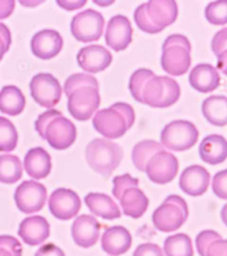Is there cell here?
I'll list each match as a JSON object with an SVG mask.
<instances>
[{"instance_id": "cell-22", "label": "cell", "mask_w": 227, "mask_h": 256, "mask_svg": "<svg viewBox=\"0 0 227 256\" xmlns=\"http://www.w3.org/2000/svg\"><path fill=\"white\" fill-rule=\"evenodd\" d=\"M188 80L194 89L207 94L220 86L221 78L212 64H200L192 68Z\"/></svg>"}, {"instance_id": "cell-45", "label": "cell", "mask_w": 227, "mask_h": 256, "mask_svg": "<svg viewBox=\"0 0 227 256\" xmlns=\"http://www.w3.org/2000/svg\"><path fill=\"white\" fill-rule=\"evenodd\" d=\"M56 3L60 8L66 9L68 11H74L76 9L83 8L87 3L86 0H57Z\"/></svg>"}, {"instance_id": "cell-40", "label": "cell", "mask_w": 227, "mask_h": 256, "mask_svg": "<svg viewBox=\"0 0 227 256\" xmlns=\"http://www.w3.org/2000/svg\"><path fill=\"white\" fill-rule=\"evenodd\" d=\"M12 43L11 32L5 24L0 22V60L7 52Z\"/></svg>"}, {"instance_id": "cell-17", "label": "cell", "mask_w": 227, "mask_h": 256, "mask_svg": "<svg viewBox=\"0 0 227 256\" xmlns=\"http://www.w3.org/2000/svg\"><path fill=\"white\" fill-rule=\"evenodd\" d=\"M76 60L80 68L84 72L98 73L108 68L113 60V56L103 46L90 44L80 49Z\"/></svg>"}, {"instance_id": "cell-21", "label": "cell", "mask_w": 227, "mask_h": 256, "mask_svg": "<svg viewBox=\"0 0 227 256\" xmlns=\"http://www.w3.org/2000/svg\"><path fill=\"white\" fill-rule=\"evenodd\" d=\"M132 244V235L123 226L106 228L101 238L102 250L109 256H122L129 251Z\"/></svg>"}, {"instance_id": "cell-26", "label": "cell", "mask_w": 227, "mask_h": 256, "mask_svg": "<svg viewBox=\"0 0 227 256\" xmlns=\"http://www.w3.org/2000/svg\"><path fill=\"white\" fill-rule=\"evenodd\" d=\"M118 200L124 214L133 219H139L143 216L149 204L148 196L137 186L126 188Z\"/></svg>"}, {"instance_id": "cell-23", "label": "cell", "mask_w": 227, "mask_h": 256, "mask_svg": "<svg viewBox=\"0 0 227 256\" xmlns=\"http://www.w3.org/2000/svg\"><path fill=\"white\" fill-rule=\"evenodd\" d=\"M24 168L28 176L36 180H41L50 174L52 170V158L44 148H32L24 158Z\"/></svg>"}, {"instance_id": "cell-48", "label": "cell", "mask_w": 227, "mask_h": 256, "mask_svg": "<svg viewBox=\"0 0 227 256\" xmlns=\"http://www.w3.org/2000/svg\"><path fill=\"white\" fill-rule=\"evenodd\" d=\"M221 218L224 224L227 227V204H225L221 210Z\"/></svg>"}, {"instance_id": "cell-46", "label": "cell", "mask_w": 227, "mask_h": 256, "mask_svg": "<svg viewBox=\"0 0 227 256\" xmlns=\"http://www.w3.org/2000/svg\"><path fill=\"white\" fill-rule=\"evenodd\" d=\"M218 68L227 76V50L218 56Z\"/></svg>"}, {"instance_id": "cell-38", "label": "cell", "mask_w": 227, "mask_h": 256, "mask_svg": "<svg viewBox=\"0 0 227 256\" xmlns=\"http://www.w3.org/2000/svg\"><path fill=\"white\" fill-rule=\"evenodd\" d=\"M212 190L218 198L227 200V169L217 172L214 176Z\"/></svg>"}, {"instance_id": "cell-29", "label": "cell", "mask_w": 227, "mask_h": 256, "mask_svg": "<svg viewBox=\"0 0 227 256\" xmlns=\"http://www.w3.org/2000/svg\"><path fill=\"white\" fill-rule=\"evenodd\" d=\"M164 150V146L155 140H143L136 144L132 152V158L135 168L145 172L148 161L151 160L156 153Z\"/></svg>"}, {"instance_id": "cell-49", "label": "cell", "mask_w": 227, "mask_h": 256, "mask_svg": "<svg viewBox=\"0 0 227 256\" xmlns=\"http://www.w3.org/2000/svg\"><path fill=\"white\" fill-rule=\"evenodd\" d=\"M93 3L99 4L100 6H107L109 4H113L114 1H102V0H93Z\"/></svg>"}, {"instance_id": "cell-13", "label": "cell", "mask_w": 227, "mask_h": 256, "mask_svg": "<svg viewBox=\"0 0 227 256\" xmlns=\"http://www.w3.org/2000/svg\"><path fill=\"white\" fill-rule=\"evenodd\" d=\"M145 172L149 180L155 184H169L178 174L179 161L171 152L162 150L148 161Z\"/></svg>"}, {"instance_id": "cell-8", "label": "cell", "mask_w": 227, "mask_h": 256, "mask_svg": "<svg viewBox=\"0 0 227 256\" xmlns=\"http://www.w3.org/2000/svg\"><path fill=\"white\" fill-rule=\"evenodd\" d=\"M188 214L189 211L186 200L178 195H171L156 208L152 220L158 230L169 233L181 228L188 220Z\"/></svg>"}, {"instance_id": "cell-37", "label": "cell", "mask_w": 227, "mask_h": 256, "mask_svg": "<svg viewBox=\"0 0 227 256\" xmlns=\"http://www.w3.org/2000/svg\"><path fill=\"white\" fill-rule=\"evenodd\" d=\"M220 238H222V236L215 230H207L200 232L198 236H196V248L200 256H206V251L209 246L212 244L213 241L220 240Z\"/></svg>"}, {"instance_id": "cell-42", "label": "cell", "mask_w": 227, "mask_h": 256, "mask_svg": "<svg viewBox=\"0 0 227 256\" xmlns=\"http://www.w3.org/2000/svg\"><path fill=\"white\" fill-rule=\"evenodd\" d=\"M206 256H227V240H217L209 246Z\"/></svg>"}, {"instance_id": "cell-25", "label": "cell", "mask_w": 227, "mask_h": 256, "mask_svg": "<svg viewBox=\"0 0 227 256\" xmlns=\"http://www.w3.org/2000/svg\"><path fill=\"white\" fill-rule=\"evenodd\" d=\"M84 202L92 214L104 220H115L122 216L116 202L103 193H89L84 198Z\"/></svg>"}, {"instance_id": "cell-32", "label": "cell", "mask_w": 227, "mask_h": 256, "mask_svg": "<svg viewBox=\"0 0 227 256\" xmlns=\"http://www.w3.org/2000/svg\"><path fill=\"white\" fill-rule=\"evenodd\" d=\"M18 132L14 124L4 116H0V152H12L17 146Z\"/></svg>"}, {"instance_id": "cell-1", "label": "cell", "mask_w": 227, "mask_h": 256, "mask_svg": "<svg viewBox=\"0 0 227 256\" xmlns=\"http://www.w3.org/2000/svg\"><path fill=\"white\" fill-rule=\"evenodd\" d=\"M64 92L68 99V112L79 121L90 120L100 107V86L92 75L72 74L65 81Z\"/></svg>"}, {"instance_id": "cell-11", "label": "cell", "mask_w": 227, "mask_h": 256, "mask_svg": "<svg viewBox=\"0 0 227 256\" xmlns=\"http://www.w3.org/2000/svg\"><path fill=\"white\" fill-rule=\"evenodd\" d=\"M29 89L33 99L44 108L54 107L59 104L62 94L59 80L50 73H38L33 76Z\"/></svg>"}, {"instance_id": "cell-14", "label": "cell", "mask_w": 227, "mask_h": 256, "mask_svg": "<svg viewBox=\"0 0 227 256\" xmlns=\"http://www.w3.org/2000/svg\"><path fill=\"white\" fill-rule=\"evenodd\" d=\"M49 210L57 219L68 220L78 214L81 200L76 192L69 188H57L49 198Z\"/></svg>"}, {"instance_id": "cell-16", "label": "cell", "mask_w": 227, "mask_h": 256, "mask_svg": "<svg viewBox=\"0 0 227 256\" xmlns=\"http://www.w3.org/2000/svg\"><path fill=\"white\" fill-rule=\"evenodd\" d=\"M33 54L43 60H50L55 57L63 48V38L55 30L44 28L36 32L31 40Z\"/></svg>"}, {"instance_id": "cell-5", "label": "cell", "mask_w": 227, "mask_h": 256, "mask_svg": "<svg viewBox=\"0 0 227 256\" xmlns=\"http://www.w3.org/2000/svg\"><path fill=\"white\" fill-rule=\"evenodd\" d=\"M85 158L94 172L108 178L123 161L124 150L111 140L97 138L87 144Z\"/></svg>"}, {"instance_id": "cell-28", "label": "cell", "mask_w": 227, "mask_h": 256, "mask_svg": "<svg viewBox=\"0 0 227 256\" xmlns=\"http://www.w3.org/2000/svg\"><path fill=\"white\" fill-rule=\"evenodd\" d=\"M26 99L15 86H5L0 92V112L9 116H18L23 112Z\"/></svg>"}, {"instance_id": "cell-30", "label": "cell", "mask_w": 227, "mask_h": 256, "mask_svg": "<svg viewBox=\"0 0 227 256\" xmlns=\"http://www.w3.org/2000/svg\"><path fill=\"white\" fill-rule=\"evenodd\" d=\"M23 174L20 158L14 155L0 156V182L13 184L20 180Z\"/></svg>"}, {"instance_id": "cell-7", "label": "cell", "mask_w": 227, "mask_h": 256, "mask_svg": "<svg viewBox=\"0 0 227 256\" xmlns=\"http://www.w3.org/2000/svg\"><path fill=\"white\" fill-rule=\"evenodd\" d=\"M180 84L167 76H152L145 84L142 92V104L153 108H168L180 99Z\"/></svg>"}, {"instance_id": "cell-39", "label": "cell", "mask_w": 227, "mask_h": 256, "mask_svg": "<svg viewBox=\"0 0 227 256\" xmlns=\"http://www.w3.org/2000/svg\"><path fill=\"white\" fill-rule=\"evenodd\" d=\"M212 49L216 56L227 50V27L217 32L212 40Z\"/></svg>"}, {"instance_id": "cell-2", "label": "cell", "mask_w": 227, "mask_h": 256, "mask_svg": "<svg viewBox=\"0 0 227 256\" xmlns=\"http://www.w3.org/2000/svg\"><path fill=\"white\" fill-rule=\"evenodd\" d=\"M35 128L40 137L57 150L69 148L76 139V126L56 110H49L39 115Z\"/></svg>"}, {"instance_id": "cell-12", "label": "cell", "mask_w": 227, "mask_h": 256, "mask_svg": "<svg viewBox=\"0 0 227 256\" xmlns=\"http://www.w3.org/2000/svg\"><path fill=\"white\" fill-rule=\"evenodd\" d=\"M14 201L20 212L28 214L39 212L47 198V190L36 180H24L16 188Z\"/></svg>"}, {"instance_id": "cell-47", "label": "cell", "mask_w": 227, "mask_h": 256, "mask_svg": "<svg viewBox=\"0 0 227 256\" xmlns=\"http://www.w3.org/2000/svg\"><path fill=\"white\" fill-rule=\"evenodd\" d=\"M19 2H20V4L25 6H27V8H34V6H36L37 4L43 3L44 1H36V0H20Z\"/></svg>"}, {"instance_id": "cell-35", "label": "cell", "mask_w": 227, "mask_h": 256, "mask_svg": "<svg viewBox=\"0 0 227 256\" xmlns=\"http://www.w3.org/2000/svg\"><path fill=\"white\" fill-rule=\"evenodd\" d=\"M22 248L15 238L7 235L0 236V256H21Z\"/></svg>"}, {"instance_id": "cell-20", "label": "cell", "mask_w": 227, "mask_h": 256, "mask_svg": "<svg viewBox=\"0 0 227 256\" xmlns=\"http://www.w3.org/2000/svg\"><path fill=\"white\" fill-rule=\"evenodd\" d=\"M18 234L25 244L37 246L50 236V224L43 216L27 217L20 222Z\"/></svg>"}, {"instance_id": "cell-36", "label": "cell", "mask_w": 227, "mask_h": 256, "mask_svg": "<svg viewBox=\"0 0 227 256\" xmlns=\"http://www.w3.org/2000/svg\"><path fill=\"white\" fill-rule=\"evenodd\" d=\"M139 185V180L132 177L130 174H125L124 176H116L113 179V190L112 193L114 196L119 200L122 193L128 188Z\"/></svg>"}, {"instance_id": "cell-43", "label": "cell", "mask_w": 227, "mask_h": 256, "mask_svg": "<svg viewBox=\"0 0 227 256\" xmlns=\"http://www.w3.org/2000/svg\"><path fill=\"white\" fill-rule=\"evenodd\" d=\"M35 256H66L63 251L53 244H46L41 246Z\"/></svg>"}, {"instance_id": "cell-24", "label": "cell", "mask_w": 227, "mask_h": 256, "mask_svg": "<svg viewBox=\"0 0 227 256\" xmlns=\"http://www.w3.org/2000/svg\"><path fill=\"white\" fill-rule=\"evenodd\" d=\"M201 158L207 164H221L227 158V140L223 136L211 134L199 146Z\"/></svg>"}, {"instance_id": "cell-44", "label": "cell", "mask_w": 227, "mask_h": 256, "mask_svg": "<svg viewBox=\"0 0 227 256\" xmlns=\"http://www.w3.org/2000/svg\"><path fill=\"white\" fill-rule=\"evenodd\" d=\"M15 8L14 0H0V20L6 19L12 14Z\"/></svg>"}, {"instance_id": "cell-27", "label": "cell", "mask_w": 227, "mask_h": 256, "mask_svg": "<svg viewBox=\"0 0 227 256\" xmlns=\"http://www.w3.org/2000/svg\"><path fill=\"white\" fill-rule=\"evenodd\" d=\"M204 118L217 126L227 124V97L212 96L207 97L202 105Z\"/></svg>"}, {"instance_id": "cell-19", "label": "cell", "mask_w": 227, "mask_h": 256, "mask_svg": "<svg viewBox=\"0 0 227 256\" xmlns=\"http://www.w3.org/2000/svg\"><path fill=\"white\" fill-rule=\"evenodd\" d=\"M211 182V174L207 169L193 164L184 170L180 178V187L189 196H202L207 192Z\"/></svg>"}, {"instance_id": "cell-34", "label": "cell", "mask_w": 227, "mask_h": 256, "mask_svg": "<svg viewBox=\"0 0 227 256\" xmlns=\"http://www.w3.org/2000/svg\"><path fill=\"white\" fill-rule=\"evenodd\" d=\"M205 16L211 24L224 25L227 24V0L214 1L207 4Z\"/></svg>"}, {"instance_id": "cell-6", "label": "cell", "mask_w": 227, "mask_h": 256, "mask_svg": "<svg viewBox=\"0 0 227 256\" xmlns=\"http://www.w3.org/2000/svg\"><path fill=\"white\" fill-rule=\"evenodd\" d=\"M191 44L181 34H172L164 40L161 65L172 76H180L188 72L191 66Z\"/></svg>"}, {"instance_id": "cell-41", "label": "cell", "mask_w": 227, "mask_h": 256, "mask_svg": "<svg viewBox=\"0 0 227 256\" xmlns=\"http://www.w3.org/2000/svg\"><path fill=\"white\" fill-rule=\"evenodd\" d=\"M133 256H164L159 246L152 243L140 244L136 248Z\"/></svg>"}, {"instance_id": "cell-15", "label": "cell", "mask_w": 227, "mask_h": 256, "mask_svg": "<svg viewBox=\"0 0 227 256\" xmlns=\"http://www.w3.org/2000/svg\"><path fill=\"white\" fill-rule=\"evenodd\" d=\"M132 24L126 16L117 14L108 22L105 40L109 48L116 52L123 51L132 43Z\"/></svg>"}, {"instance_id": "cell-10", "label": "cell", "mask_w": 227, "mask_h": 256, "mask_svg": "<svg viewBox=\"0 0 227 256\" xmlns=\"http://www.w3.org/2000/svg\"><path fill=\"white\" fill-rule=\"evenodd\" d=\"M105 19L94 9H86L72 18L70 30L76 40L84 43L97 41L103 34Z\"/></svg>"}, {"instance_id": "cell-18", "label": "cell", "mask_w": 227, "mask_h": 256, "mask_svg": "<svg viewBox=\"0 0 227 256\" xmlns=\"http://www.w3.org/2000/svg\"><path fill=\"white\" fill-rule=\"evenodd\" d=\"M100 222L92 216H78L72 224V238L80 248L93 246L100 238Z\"/></svg>"}, {"instance_id": "cell-3", "label": "cell", "mask_w": 227, "mask_h": 256, "mask_svg": "<svg viewBox=\"0 0 227 256\" xmlns=\"http://www.w3.org/2000/svg\"><path fill=\"white\" fill-rule=\"evenodd\" d=\"M178 14L174 0H150L136 8L134 20L142 32L155 34L173 24Z\"/></svg>"}, {"instance_id": "cell-33", "label": "cell", "mask_w": 227, "mask_h": 256, "mask_svg": "<svg viewBox=\"0 0 227 256\" xmlns=\"http://www.w3.org/2000/svg\"><path fill=\"white\" fill-rule=\"evenodd\" d=\"M156 75L154 72L148 70V68H139L132 73L130 83H129V89L131 91L132 97L137 102L142 104V98H141V92L143 90L146 83L148 80H150L152 76Z\"/></svg>"}, {"instance_id": "cell-9", "label": "cell", "mask_w": 227, "mask_h": 256, "mask_svg": "<svg viewBox=\"0 0 227 256\" xmlns=\"http://www.w3.org/2000/svg\"><path fill=\"white\" fill-rule=\"evenodd\" d=\"M199 132L188 120H174L164 126L161 132V142L165 148L174 152L188 150L196 145Z\"/></svg>"}, {"instance_id": "cell-31", "label": "cell", "mask_w": 227, "mask_h": 256, "mask_svg": "<svg viewBox=\"0 0 227 256\" xmlns=\"http://www.w3.org/2000/svg\"><path fill=\"white\" fill-rule=\"evenodd\" d=\"M164 249L166 256H194L191 238L185 233L168 236L164 241Z\"/></svg>"}, {"instance_id": "cell-4", "label": "cell", "mask_w": 227, "mask_h": 256, "mask_svg": "<svg viewBox=\"0 0 227 256\" xmlns=\"http://www.w3.org/2000/svg\"><path fill=\"white\" fill-rule=\"evenodd\" d=\"M135 112L130 104L116 102L97 112L92 124L97 132L108 139H117L127 132L135 121Z\"/></svg>"}]
</instances>
